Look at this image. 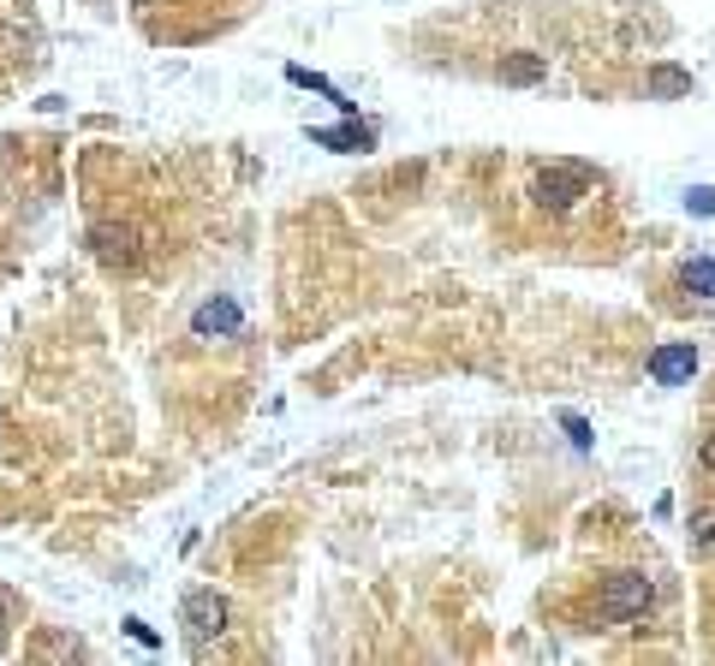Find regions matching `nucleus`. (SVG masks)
I'll list each match as a JSON object with an SVG mask.
<instances>
[{"label":"nucleus","instance_id":"9b49d317","mask_svg":"<svg viewBox=\"0 0 715 666\" xmlns=\"http://www.w3.org/2000/svg\"><path fill=\"white\" fill-rule=\"evenodd\" d=\"M685 536H692L697 553H715V512H697V518L685 524Z\"/></svg>","mask_w":715,"mask_h":666},{"label":"nucleus","instance_id":"2eb2a0df","mask_svg":"<svg viewBox=\"0 0 715 666\" xmlns=\"http://www.w3.org/2000/svg\"><path fill=\"white\" fill-rule=\"evenodd\" d=\"M7 631H12V601L0 595V643H7Z\"/></svg>","mask_w":715,"mask_h":666},{"label":"nucleus","instance_id":"ddd939ff","mask_svg":"<svg viewBox=\"0 0 715 666\" xmlns=\"http://www.w3.org/2000/svg\"><path fill=\"white\" fill-rule=\"evenodd\" d=\"M685 209H692V214H715V190H710V185L685 190Z\"/></svg>","mask_w":715,"mask_h":666},{"label":"nucleus","instance_id":"6e6552de","mask_svg":"<svg viewBox=\"0 0 715 666\" xmlns=\"http://www.w3.org/2000/svg\"><path fill=\"white\" fill-rule=\"evenodd\" d=\"M644 90H650L656 102H680V95H692V72H680V66H650V72H644Z\"/></svg>","mask_w":715,"mask_h":666},{"label":"nucleus","instance_id":"7ed1b4c3","mask_svg":"<svg viewBox=\"0 0 715 666\" xmlns=\"http://www.w3.org/2000/svg\"><path fill=\"white\" fill-rule=\"evenodd\" d=\"M180 624H185V636H192L197 649L215 643V636L227 631V595H215V589H192L180 601Z\"/></svg>","mask_w":715,"mask_h":666},{"label":"nucleus","instance_id":"f257e3e1","mask_svg":"<svg viewBox=\"0 0 715 666\" xmlns=\"http://www.w3.org/2000/svg\"><path fill=\"white\" fill-rule=\"evenodd\" d=\"M585 190H590V167H578V161H555V167H543L531 179L537 209H549V214H566Z\"/></svg>","mask_w":715,"mask_h":666},{"label":"nucleus","instance_id":"20e7f679","mask_svg":"<svg viewBox=\"0 0 715 666\" xmlns=\"http://www.w3.org/2000/svg\"><path fill=\"white\" fill-rule=\"evenodd\" d=\"M90 250H96V262H102V268H138L143 244H138V226L96 221V226H90Z\"/></svg>","mask_w":715,"mask_h":666},{"label":"nucleus","instance_id":"423d86ee","mask_svg":"<svg viewBox=\"0 0 715 666\" xmlns=\"http://www.w3.org/2000/svg\"><path fill=\"white\" fill-rule=\"evenodd\" d=\"M239 322H245V309H239L233 297H204V304L192 309V339H233Z\"/></svg>","mask_w":715,"mask_h":666},{"label":"nucleus","instance_id":"9d476101","mask_svg":"<svg viewBox=\"0 0 715 666\" xmlns=\"http://www.w3.org/2000/svg\"><path fill=\"white\" fill-rule=\"evenodd\" d=\"M310 138L328 149H370V131H358V126H328V131H310Z\"/></svg>","mask_w":715,"mask_h":666},{"label":"nucleus","instance_id":"4468645a","mask_svg":"<svg viewBox=\"0 0 715 666\" xmlns=\"http://www.w3.org/2000/svg\"><path fill=\"white\" fill-rule=\"evenodd\" d=\"M697 458H704V470H710V476H715V429H710V434H704V446H697Z\"/></svg>","mask_w":715,"mask_h":666},{"label":"nucleus","instance_id":"39448f33","mask_svg":"<svg viewBox=\"0 0 715 666\" xmlns=\"http://www.w3.org/2000/svg\"><path fill=\"white\" fill-rule=\"evenodd\" d=\"M644 370H650L656 387H685V381L697 375V346H692V339H673V346H656Z\"/></svg>","mask_w":715,"mask_h":666},{"label":"nucleus","instance_id":"f8f14e48","mask_svg":"<svg viewBox=\"0 0 715 666\" xmlns=\"http://www.w3.org/2000/svg\"><path fill=\"white\" fill-rule=\"evenodd\" d=\"M24 54H31V36L19 24H0V60H24Z\"/></svg>","mask_w":715,"mask_h":666},{"label":"nucleus","instance_id":"f03ea898","mask_svg":"<svg viewBox=\"0 0 715 666\" xmlns=\"http://www.w3.org/2000/svg\"><path fill=\"white\" fill-rule=\"evenodd\" d=\"M650 601H656V583L644 571H614L602 583V619H638Z\"/></svg>","mask_w":715,"mask_h":666},{"label":"nucleus","instance_id":"0eeeda50","mask_svg":"<svg viewBox=\"0 0 715 666\" xmlns=\"http://www.w3.org/2000/svg\"><path fill=\"white\" fill-rule=\"evenodd\" d=\"M495 78H501V84H543V78H549V60H543V54H507V60L501 66H495Z\"/></svg>","mask_w":715,"mask_h":666},{"label":"nucleus","instance_id":"1a4fd4ad","mask_svg":"<svg viewBox=\"0 0 715 666\" xmlns=\"http://www.w3.org/2000/svg\"><path fill=\"white\" fill-rule=\"evenodd\" d=\"M680 285H685V292H697V297H710V304H715V256H692V262L680 268Z\"/></svg>","mask_w":715,"mask_h":666}]
</instances>
